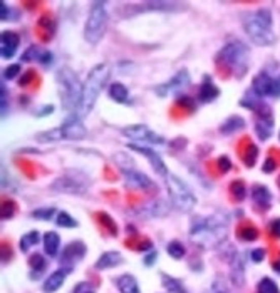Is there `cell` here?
Returning a JSON list of instances; mask_svg holds the SVG:
<instances>
[{
	"mask_svg": "<svg viewBox=\"0 0 280 293\" xmlns=\"http://www.w3.org/2000/svg\"><path fill=\"white\" fill-rule=\"evenodd\" d=\"M228 219L222 213H215L206 218H196L190 226V241L198 248H215L227 238Z\"/></svg>",
	"mask_w": 280,
	"mask_h": 293,
	"instance_id": "cell-1",
	"label": "cell"
},
{
	"mask_svg": "<svg viewBox=\"0 0 280 293\" xmlns=\"http://www.w3.org/2000/svg\"><path fill=\"white\" fill-rule=\"evenodd\" d=\"M109 74H111V70H109L108 64H97L91 69V72L87 74L86 81H84V86H82L81 101L73 116L74 119L81 121L91 113L97 101V97H99L101 91L104 89V86H106Z\"/></svg>",
	"mask_w": 280,
	"mask_h": 293,
	"instance_id": "cell-2",
	"label": "cell"
},
{
	"mask_svg": "<svg viewBox=\"0 0 280 293\" xmlns=\"http://www.w3.org/2000/svg\"><path fill=\"white\" fill-rule=\"evenodd\" d=\"M243 29L257 46L265 47L275 42V35L272 32V14L265 9L250 14L245 19Z\"/></svg>",
	"mask_w": 280,
	"mask_h": 293,
	"instance_id": "cell-3",
	"label": "cell"
},
{
	"mask_svg": "<svg viewBox=\"0 0 280 293\" xmlns=\"http://www.w3.org/2000/svg\"><path fill=\"white\" fill-rule=\"evenodd\" d=\"M57 86L60 91V101H62L64 109L76 111L81 101L82 94V82L79 81L78 74L69 67H62L57 72Z\"/></svg>",
	"mask_w": 280,
	"mask_h": 293,
	"instance_id": "cell-4",
	"label": "cell"
},
{
	"mask_svg": "<svg viewBox=\"0 0 280 293\" xmlns=\"http://www.w3.org/2000/svg\"><path fill=\"white\" fill-rule=\"evenodd\" d=\"M217 60L240 77L249 69V49L241 42H230L218 52Z\"/></svg>",
	"mask_w": 280,
	"mask_h": 293,
	"instance_id": "cell-5",
	"label": "cell"
},
{
	"mask_svg": "<svg viewBox=\"0 0 280 293\" xmlns=\"http://www.w3.org/2000/svg\"><path fill=\"white\" fill-rule=\"evenodd\" d=\"M108 25V2L97 0L91 4L89 17L84 27V39L89 44H97L102 39Z\"/></svg>",
	"mask_w": 280,
	"mask_h": 293,
	"instance_id": "cell-6",
	"label": "cell"
},
{
	"mask_svg": "<svg viewBox=\"0 0 280 293\" xmlns=\"http://www.w3.org/2000/svg\"><path fill=\"white\" fill-rule=\"evenodd\" d=\"M166 183H168L169 200H171L173 206L183 213L191 211L196 204V196H195V193L191 191V188L174 174L166 176Z\"/></svg>",
	"mask_w": 280,
	"mask_h": 293,
	"instance_id": "cell-7",
	"label": "cell"
},
{
	"mask_svg": "<svg viewBox=\"0 0 280 293\" xmlns=\"http://www.w3.org/2000/svg\"><path fill=\"white\" fill-rule=\"evenodd\" d=\"M87 134V131L84 128V124L81 123L79 119H69L67 123H64L60 128L47 131L44 134L37 136V141L44 142H51V141H60V139H71V141H79L84 139Z\"/></svg>",
	"mask_w": 280,
	"mask_h": 293,
	"instance_id": "cell-8",
	"label": "cell"
},
{
	"mask_svg": "<svg viewBox=\"0 0 280 293\" xmlns=\"http://www.w3.org/2000/svg\"><path fill=\"white\" fill-rule=\"evenodd\" d=\"M89 188V181H84V178H78L76 173H69L57 178L54 183L51 185L52 191L57 193H67V195H82V193L87 191Z\"/></svg>",
	"mask_w": 280,
	"mask_h": 293,
	"instance_id": "cell-9",
	"label": "cell"
},
{
	"mask_svg": "<svg viewBox=\"0 0 280 293\" xmlns=\"http://www.w3.org/2000/svg\"><path fill=\"white\" fill-rule=\"evenodd\" d=\"M252 87L259 97H280V79L265 70L255 76Z\"/></svg>",
	"mask_w": 280,
	"mask_h": 293,
	"instance_id": "cell-10",
	"label": "cell"
},
{
	"mask_svg": "<svg viewBox=\"0 0 280 293\" xmlns=\"http://www.w3.org/2000/svg\"><path fill=\"white\" fill-rule=\"evenodd\" d=\"M123 134L131 141L136 142H148L151 146L156 144H164V137L158 136L155 131L150 129L145 124H133V126H126L123 129Z\"/></svg>",
	"mask_w": 280,
	"mask_h": 293,
	"instance_id": "cell-11",
	"label": "cell"
},
{
	"mask_svg": "<svg viewBox=\"0 0 280 293\" xmlns=\"http://www.w3.org/2000/svg\"><path fill=\"white\" fill-rule=\"evenodd\" d=\"M121 173H123L128 186H131L133 190H139V191H146V193L156 191L155 181H151V178H148L145 173H141V171H138L136 168L123 169Z\"/></svg>",
	"mask_w": 280,
	"mask_h": 293,
	"instance_id": "cell-12",
	"label": "cell"
},
{
	"mask_svg": "<svg viewBox=\"0 0 280 293\" xmlns=\"http://www.w3.org/2000/svg\"><path fill=\"white\" fill-rule=\"evenodd\" d=\"M128 148L133 149V151H138L139 154H145V156L148 158V161H150V164H151V168L155 169V173H158L160 176H164V178L169 174L166 164H164L161 156L151 146H138V144H133V142H131V144H128Z\"/></svg>",
	"mask_w": 280,
	"mask_h": 293,
	"instance_id": "cell-13",
	"label": "cell"
},
{
	"mask_svg": "<svg viewBox=\"0 0 280 293\" xmlns=\"http://www.w3.org/2000/svg\"><path fill=\"white\" fill-rule=\"evenodd\" d=\"M84 255H86V245H84V243H82V241H73L64 248L62 255H60V263H62L65 268L73 270V265L78 263L81 258H84Z\"/></svg>",
	"mask_w": 280,
	"mask_h": 293,
	"instance_id": "cell-14",
	"label": "cell"
},
{
	"mask_svg": "<svg viewBox=\"0 0 280 293\" xmlns=\"http://www.w3.org/2000/svg\"><path fill=\"white\" fill-rule=\"evenodd\" d=\"M190 82V76L186 70H180V72L177 76H173L171 79H169L166 84H161V86H158L155 92L158 94L160 97H164V96H168L169 92H173V91H178V89H183V87L188 84Z\"/></svg>",
	"mask_w": 280,
	"mask_h": 293,
	"instance_id": "cell-15",
	"label": "cell"
},
{
	"mask_svg": "<svg viewBox=\"0 0 280 293\" xmlns=\"http://www.w3.org/2000/svg\"><path fill=\"white\" fill-rule=\"evenodd\" d=\"M169 211V206L161 200H153L148 201L146 204H143L139 208V213H136L141 218H160L166 216Z\"/></svg>",
	"mask_w": 280,
	"mask_h": 293,
	"instance_id": "cell-16",
	"label": "cell"
},
{
	"mask_svg": "<svg viewBox=\"0 0 280 293\" xmlns=\"http://www.w3.org/2000/svg\"><path fill=\"white\" fill-rule=\"evenodd\" d=\"M0 39H2V46H0V54H2V57L12 59L19 49L20 37L12 30H5V32H2Z\"/></svg>",
	"mask_w": 280,
	"mask_h": 293,
	"instance_id": "cell-17",
	"label": "cell"
},
{
	"mask_svg": "<svg viewBox=\"0 0 280 293\" xmlns=\"http://www.w3.org/2000/svg\"><path fill=\"white\" fill-rule=\"evenodd\" d=\"M230 278H232V283L241 286L245 280V267H243V258L238 253H235L230 260Z\"/></svg>",
	"mask_w": 280,
	"mask_h": 293,
	"instance_id": "cell-18",
	"label": "cell"
},
{
	"mask_svg": "<svg viewBox=\"0 0 280 293\" xmlns=\"http://www.w3.org/2000/svg\"><path fill=\"white\" fill-rule=\"evenodd\" d=\"M71 272L69 268H62V270H57L54 272L52 275H49V278L44 281V291L46 293H54L57 291L60 286H62L64 280H65V275Z\"/></svg>",
	"mask_w": 280,
	"mask_h": 293,
	"instance_id": "cell-19",
	"label": "cell"
},
{
	"mask_svg": "<svg viewBox=\"0 0 280 293\" xmlns=\"http://www.w3.org/2000/svg\"><path fill=\"white\" fill-rule=\"evenodd\" d=\"M116 286L121 293H141L138 281L133 275H121L116 278Z\"/></svg>",
	"mask_w": 280,
	"mask_h": 293,
	"instance_id": "cell-20",
	"label": "cell"
},
{
	"mask_svg": "<svg viewBox=\"0 0 280 293\" xmlns=\"http://www.w3.org/2000/svg\"><path fill=\"white\" fill-rule=\"evenodd\" d=\"M22 60H37V62H41V64H44V65H47V64H51L52 55H51V52L42 51V49H39L37 46H34V47H29V49H27L25 54L22 55Z\"/></svg>",
	"mask_w": 280,
	"mask_h": 293,
	"instance_id": "cell-21",
	"label": "cell"
},
{
	"mask_svg": "<svg viewBox=\"0 0 280 293\" xmlns=\"http://www.w3.org/2000/svg\"><path fill=\"white\" fill-rule=\"evenodd\" d=\"M121 262H123V257H121L118 251H106V253H102V257L96 262V270L113 268Z\"/></svg>",
	"mask_w": 280,
	"mask_h": 293,
	"instance_id": "cell-22",
	"label": "cell"
},
{
	"mask_svg": "<svg viewBox=\"0 0 280 293\" xmlns=\"http://www.w3.org/2000/svg\"><path fill=\"white\" fill-rule=\"evenodd\" d=\"M255 129H257V136H259L260 139L270 137L272 129H273V121L270 116H260V119H257V123H255Z\"/></svg>",
	"mask_w": 280,
	"mask_h": 293,
	"instance_id": "cell-23",
	"label": "cell"
},
{
	"mask_svg": "<svg viewBox=\"0 0 280 293\" xmlns=\"http://www.w3.org/2000/svg\"><path fill=\"white\" fill-rule=\"evenodd\" d=\"M60 245V236L54 231H49V233L44 235V250L49 257H56L59 251Z\"/></svg>",
	"mask_w": 280,
	"mask_h": 293,
	"instance_id": "cell-24",
	"label": "cell"
},
{
	"mask_svg": "<svg viewBox=\"0 0 280 293\" xmlns=\"http://www.w3.org/2000/svg\"><path fill=\"white\" fill-rule=\"evenodd\" d=\"M109 97L119 104L128 102V97H129L128 87L124 84H119V82H114V84H111V87H109Z\"/></svg>",
	"mask_w": 280,
	"mask_h": 293,
	"instance_id": "cell-25",
	"label": "cell"
},
{
	"mask_svg": "<svg viewBox=\"0 0 280 293\" xmlns=\"http://www.w3.org/2000/svg\"><path fill=\"white\" fill-rule=\"evenodd\" d=\"M218 94H220V91L217 89L215 86L212 84L210 77H205V82H203L201 89H200V99L203 102H212L213 99L218 97Z\"/></svg>",
	"mask_w": 280,
	"mask_h": 293,
	"instance_id": "cell-26",
	"label": "cell"
},
{
	"mask_svg": "<svg viewBox=\"0 0 280 293\" xmlns=\"http://www.w3.org/2000/svg\"><path fill=\"white\" fill-rule=\"evenodd\" d=\"M161 283L169 293H186L185 286L181 285V281H178L177 278H173V276H169V275H164V273L161 275Z\"/></svg>",
	"mask_w": 280,
	"mask_h": 293,
	"instance_id": "cell-27",
	"label": "cell"
},
{
	"mask_svg": "<svg viewBox=\"0 0 280 293\" xmlns=\"http://www.w3.org/2000/svg\"><path fill=\"white\" fill-rule=\"evenodd\" d=\"M254 200H255V203H259V204H262V206L267 208L268 204H270L272 195L265 186H255L254 188Z\"/></svg>",
	"mask_w": 280,
	"mask_h": 293,
	"instance_id": "cell-28",
	"label": "cell"
},
{
	"mask_svg": "<svg viewBox=\"0 0 280 293\" xmlns=\"http://www.w3.org/2000/svg\"><path fill=\"white\" fill-rule=\"evenodd\" d=\"M39 233L37 231H30V233H27L22 236V240H20V250L22 251H29L30 250V246H34L39 243Z\"/></svg>",
	"mask_w": 280,
	"mask_h": 293,
	"instance_id": "cell-29",
	"label": "cell"
},
{
	"mask_svg": "<svg viewBox=\"0 0 280 293\" xmlns=\"http://www.w3.org/2000/svg\"><path fill=\"white\" fill-rule=\"evenodd\" d=\"M57 226H62V228H76L78 226V221H76L71 214H67L65 211H59L57 218H56Z\"/></svg>",
	"mask_w": 280,
	"mask_h": 293,
	"instance_id": "cell-30",
	"label": "cell"
},
{
	"mask_svg": "<svg viewBox=\"0 0 280 293\" xmlns=\"http://www.w3.org/2000/svg\"><path fill=\"white\" fill-rule=\"evenodd\" d=\"M243 124L245 123L241 121V118H237V116H235V118H230L227 123L222 126V132H223V134H230V132L243 128Z\"/></svg>",
	"mask_w": 280,
	"mask_h": 293,
	"instance_id": "cell-31",
	"label": "cell"
},
{
	"mask_svg": "<svg viewBox=\"0 0 280 293\" xmlns=\"http://www.w3.org/2000/svg\"><path fill=\"white\" fill-rule=\"evenodd\" d=\"M166 250H168V255L171 258H174V260H181L185 257V246L178 241H171L168 245Z\"/></svg>",
	"mask_w": 280,
	"mask_h": 293,
	"instance_id": "cell-32",
	"label": "cell"
},
{
	"mask_svg": "<svg viewBox=\"0 0 280 293\" xmlns=\"http://www.w3.org/2000/svg\"><path fill=\"white\" fill-rule=\"evenodd\" d=\"M257 291H259V293H280L278 288H277V285L273 283L270 278L260 280V283L257 285Z\"/></svg>",
	"mask_w": 280,
	"mask_h": 293,
	"instance_id": "cell-33",
	"label": "cell"
},
{
	"mask_svg": "<svg viewBox=\"0 0 280 293\" xmlns=\"http://www.w3.org/2000/svg\"><path fill=\"white\" fill-rule=\"evenodd\" d=\"M29 265L34 270H37V272H42V270H46L47 262L44 260V257L41 255V253H34V255H32L30 260H29Z\"/></svg>",
	"mask_w": 280,
	"mask_h": 293,
	"instance_id": "cell-34",
	"label": "cell"
},
{
	"mask_svg": "<svg viewBox=\"0 0 280 293\" xmlns=\"http://www.w3.org/2000/svg\"><path fill=\"white\" fill-rule=\"evenodd\" d=\"M54 213H56V209L52 208H46V209H36L34 213H32V216L37 218V219H51L54 216Z\"/></svg>",
	"mask_w": 280,
	"mask_h": 293,
	"instance_id": "cell-35",
	"label": "cell"
},
{
	"mask_svg": "<svg viewBox=\"0 0 280 293\" xmlns=\"http://www.w3.org/2000/svg\"><path fill=\"white\" fill-rule=\"evenodd\" d=\"M206 293H230V291H228V286L225 285L222 280H215Z\"/></svg>",
	"mask_w": 280,
	"mask_h": 293,
	"instance_id": "cell-36",
	"label": "cell"
},
{
	"mask_svg": "<svg viewBox=\"0 0 280 293\" xmlns=\"http://www.w3.org/2000/svg\"><path fill=\"white\" fill-rule=\"evenodd\" d=\"M19 72H20V65L19 64H12V65H9V67L4 70L2 77H4V79H15V77L19 76Z\"/></svg>",
	"mask_w": 280,
	"mask_h": 293,
	"instance_id": "cell-37",
	"label": "cell"
},
{
	"mask_svg": "<svg viewBox=\"0 0 280 293\" xmlns=\"http://www.w3.org/2000/svg\"><path fill=\"white\" fill-rule=\"evenodd\" d=\"M73 293H96V290H94V286H92V283H89V281H81V283H78L74 286Z\"/></svg>",
	"mask_w": 280,
	"mask_h": 293,
	"instance_id": "cell-38",
	"label": "cell"
},
{
	"mask_svg": "<svg viewBox=\"0 0 280 293\" xmlns=\"http://www.w3.org/2000/svg\"><path fill=\"white\" fill-rule=\"evenodd\" d=\"M0 17H2V20H9L10 17H9V14H10V10H9V7H7V4L5 2H0Z\"/></svg>",
	"mask_w": 280,
	"mask_h": 293,
	"instance_id": "cell-39",
	"label": "cell"
},
{
	"mask_svg": "<svg viewBox=\"0 0 280 293\" xmlns=\"http://www.w3.org/2000/svg\"><path fill=\"white\" fill-rule=\"evenodd\" d=\"M263 257H265V251H263V250H255V251H252V258H254V262H262Z\"/></svg>",
	"mask_w": 280,
	"mask_h": 293,
	"instance_id": "cell-40",
	"label": "cell"
},
{
	"mask_svg": "<svg viewBox=\"0 0 280 293\" xmlns=\"http://www.w3.org/2000/svg\"><path fill=\"white\" fill-rule=\"evenodd\" d=\"M5 111H7V91L4 89V84H2V118Z\"/></svg>",
	"mask_w": 280,
	"mask_h": 293,
	"instance_id": "cell-41",
	"label": "cell"
},
{
	"mask_svg": "<svg viewBox=\"0 0 280 293\" xmlns=\"http://www.w3.org/2000/svg\"><path fill=\"white\" fill-rule=\"evenodd\" d=\"M272 233L280 238V219H275V221L272 223Z\"/></svg>",
	"mask_w": 280,
	"mask_h": 293,
	"instance_id": "cell-42",
	"label": "cell"
},
{
	"mask_svg": "<svg viewBox=\"0 0 280 293\" xmlns=\"http://www.w3.org/2000/svg\"><path fill=\"white\" fill-rule=\"evenodd\" d=\"M155 260H156V251H151V255H148L145 258V263L146 265H153V263H155Z\"/></svg>",
	"mask_w": 280,
	"mask_h": 293,
	"instance_id": "cell-43",
	"label": "cell"
},
{
	"mask_svg": "<svg viewBox=\"0 0 280 293\" xmlns=\"http://www.w3.org/2000/svg\"><path fill=\"white\" fill-rule=\"evenodd\" d=\"M220 164H222V169L223 171H227L230 168V164H228V159L227 158H220Z\"/></svg>",
	"mask_w": 280,
	"mask_h": 293,
	"instance_id": "cell-44",
	"label": "cell"
}]
</instances>
